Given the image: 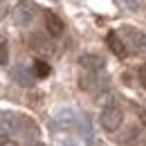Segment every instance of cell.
Returning a JSON list of instances; mask_svg holds the SVG:
<instances>
[{
	"label": "cell",
	"mask_w": 146,
	"mask_h": 146,
	"mask_svg": "<svg viewBox=\"0 0 146 146\" xmlns=\"http://www.w3.org/2000/svg\"><path fill=\"white\" fill-rule=\"evenodd\" d=\"M34 16H36V7H34L32 2H27V0H20L18 5L11 9V18H14V23L20 25V27H27V25L34 20Z\"/></svg>",
	"instance_id": "obj_1"
},
{
	"label": "cell",
	"mask_w": 146,
	"mask_h": 146,
	"mask_svg": "<svg viewBox=\"0 0 146 146\" xmlns=\"http://www.w3.org/2000/svg\"><path fill=\"white\" fill-rule=\"evenodd\" d=\"M23 124H25L23 115H16V112H2L0 115V128L5 130V135H18V133H23Z\"/></svg>",
	"instance_id": "obj_2"
},
{
	"label": "cell",
	"mask_w": 146,
	"mask_h": 146,
	"mask_svg": "<svg viewBox=\"0 0 146 146\" xmlns=\"http://www.w3.org/2000/svg\"><path fill=\"white\" fill-rule=\"evenodd\" d=\"M101 126L106 128V130H117V128L121 126V110L117 108V106H108V108L101 110Z\"/></svg>",
	"instance_id": "obj_3"
},
{
	"label": "cell",
	"mask_w": 146,
	"mask_h": 146,
	"mask_svg": "<svg viewBox=\"0 0 146 146\" xmlns=\"http://www.w3.org/2000/svg\"><path fill=\"white\" fill-rule=\"evenodd\" d=\"M54 121H56L61 128L72 130V128H76V124H79V115H76L72 108H61V110H56Z\"/></svg>",
	"instance_id": "obj_4"
},
{
	"label": "cell",
	"mask_w": 146,
	"mask_h": 146,
	"mask_svg": "<svg viewBox=\"0 0 146 146\" xmlns=\"http://www.w3.org/2000/svg\"><path fill=\"white\" fill-rule=\"evenodd\" d=\"M79 65L83 70H88V72H101L106 68V61L99 54H81L79 56Z\"/></svg>",
	"instance_id": "obj_5"
},
{
	"label": "cell",
	"mask_w": 146,
	"mask_h": 146,
	"mask_svg": "<svg viewBox=\"0 0 146 146\" xmlns=\"http://www.w3.org/2000/svg\"><path fill=\"white\" fill-rule=\"evenodd\" d=\"M124 34H126L128 43L137 50V52H146V34L144 32H139V29H135V27H124Z\"/></svg>",
	"instance_id": "obj_6"
},
{
	"label": "cell",
	"mask_w": 146,
	"mask_h": 146,
	"mask_svg": "<svg viewBox=\"0 0 146 146\" xmlns=\"http://www.w3.org/2000/svg\"><path fill=\"white\" fill-rule=\"evenodd\" d=\"M106 81H108V79H101L99 72H92V74L81 76L79 86H81V90H99V88H104V86H106Z\"/></svg>",
	"instance_id": "obj_7"
},
{
	"label": "cell",
	"mask_w": 146,
	"mask_h": 146,
	"mask_svg": "<svg viewBox=\"0 0 146 146\" xmlns=\"http://www.w3.org/2000/svg\"><path fill=\"white\" fill-rule=\"evenodd\" d=\"M45 27H47L50 36H61L63 34V20L58 18L56 14H52V11L45 14Z\"/></svg>",
	"instance_id": "obj_8"
},
{
	"label": "cell",
	"mask_w": 146,
	"mask_h": 146,
	"mask_svg": "<svg viewBox=\"0 0 146 146\" xmlns=\"http://www.w3.org/2000/svg\"><path fill=\"white\" fill-rule=\"evenodd\" d=\"M108 45H110V50H112V54L119 56V58H124V56L128 54L126 45H124V40L119 38L117 32H110V34H108Z\"/></svg>",
	"instance_id": "obj_9"
},
{
	"label": "cell",
	"mask_w": 146,
	"mask_h": 146,
	"mask_svg": "<svg viewBox=\"0 0 146 146\" xmlns=\"http://www.w3.org/2000/svg\"><path fill=\"white\" fill-rule=\"evenodd\" d=\"M29 45H32V50H34L36 54H52V52H54L52 43H45V40H43L40 36H32Z\"/></svg>",
	"instance_id": "obj_10"
},
{
	"label": "cell",
	"mask_w": 146,
	"mask_h": 146,
	"mask_svg": "<svg viewBox=\"0 0 146 146\" xmlns=\"http://www.w3.org/2000/svg\"><path fill=\"white\" fill-rule=\"evenodd\" d=\"M14 76H16V81H18L20 86H27V88H29V86L34 83V81H32L29 70H25L23 65H16V68H14Z\"/></svg>",
	"instance_id": "obj_11"
},
{
	"label": "cell",
	"mask_w": 146,
	"mask_h": 146,
	"mask_svg": "<svg viewBox=\"0 0 146 146\" xmlns=\"http://www.w3.org/2000/svg\"><path fill=\"white\" fill-rule=\"evenodd\" d=\"M34 74L36 76H40V79H45V76H50V72H52V68H50V63L47 61H43V58H38V61H34Z\"/></svg>",
	"instance_id": "obj_12"
},
{
	"label": "cell",
	"mask_w": 146,
	"mask_h": 146,
	"mask_svg": "<svg viewBox=\"0 0 146 146\" xmlns=\"http://www.w3.org/2000/svg\"><path fill=\"white\" fill-rule=\"evenodd\" d=\"M9 63V45L2 40L0 43V65H7Z\"/></svg>",
	"instance_id": "obj_13"
},
{
	"label": "cell",
	"mask_w": 146,
	"mask_h": 146,
	"mask_svg": "<svg viewBox=\"0 0 146 146\" xmlns=\"http://www.w3.org/2000/svg\"><path fill=\"white\" fill-rule=\"evenodd\" d=\"M97 101H99V104H104L106 108H108V106H115V99H112V94H110V92H106V94H99V99H97Z\"/></svg>",
	"instance_id": "obj_14"
},
{
	"label": "cell",
	"mask_w": 146,
	"mask_h": 146,
	"mask_svg": "<svg viewBox=\"0 0 146 146\" xmlns=\"http://www.w3.org/2000/svg\"><path fill=\"white\" fill-rule=\"evenodd\" d=\"M0 146H18V142L11 139L9 135H0Z\"/></svg>",
	"instance_id": "obj_15"
},
{
	"label": "cell",
	"mask_w": 146,
	"mask_h": 146,
	"mask_svg": "<svg viewBox=\"0 0 146 146\" xmlns=\"http://www.w3.org/2000/svg\"><path fill=\"white\" fill-rule=\"evenodd\" d=\"M137 76H139V81L146 86V63H142V65L137 68Z\"/></svg>",
	"instance_id": "obj_16"
},
{
	"label": "cell",
	"mask_w": 146,
	"mask_h": 146,
	"mask_svg": "<svg viewBox=\"0 0 146 146\" xmlns=\"http://www.w3.org/2000/svg\"><path fill=\"white\" fill-rule=\"evenodd\" d=\"M29 99H32V104H34V106H38V104H40V99H43V92H32V94H29Z\"/></svg>",
	"instance_id": "obj_17"
},
{
	"label": "cell",
	"mask_w": 146,
	"mask_h": 146,
	"mask_svg": "<svg viewBox=\"0 0 146 146\" xmlns=\"http://www.w3.org/2000/svg\"><path fill=\"white\" fill-rule=\"evenodd\" d=\"M139 119H142V124L146 126V110H142V112H139Z\"/></svg>",
	"instance_id": "obj_18"
},
{
	"label": "cell",
	"mask_w": 146,
	"mask_h": 146,
	"mask_svg": "<svg viewBox=\"0 0 146 146\" xmlns=\"http://www.w3.org/2000/svg\"><path fill=\"white\" fill-rule=\"evenodd\" d=\"M27 146H45V144H40V142H32V144H27Z\"/></svg>",
	"instance_id": "obj_19"
},
{
	"label": "cell",
	"mask_w": 146,
	"mask_h": 146,
	"mask_svg": "<svg viewBox=\"0 0 146 146\" xmlns=\"http://www.w3.org/2000/svg\"><path fill=\"white\" fill-rule=\"evenodd\" d=\"M63 146H76V144H74V142H65Z\"/></svg>",
	"instance_id": "obj_20"
},
{
	"label": "cell",
	"mask_w": 146,
	"mask_h": 146,
	"mask_svg": "<svg viewBox=\"0 0 146 146\" xmlns=\"http://www.w3.org/2000/svg\"><path fill=\"white\" fill-rule=\"evenodd\" d=\"M0 43H2V36H0Z\"/></svg>",
	"instance_id": "obj_21"
}]
</instances>
